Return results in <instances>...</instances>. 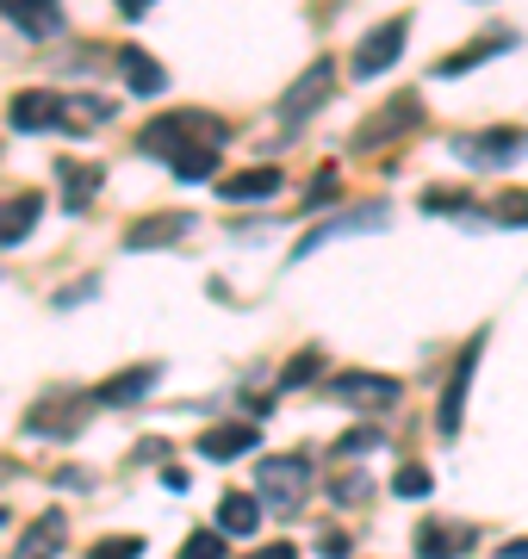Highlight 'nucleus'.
I'll list each match as a JSON object with an SVG mask.
<instances>
[{
	"label": "nucleus",
	"instance_id": "nucleus-1",
	"mask_svg": "<svg viewBox=\"0 0 528 559\" xmlns=\"http://www.w3.org/2000/svg\"><path fill=\"white\" fill-rule=\"evenodd\" d=\"M193 131H200L205 143H212V150H218L224 143V119H205V112H168V119H156V124H143V138H137V150L143 156H181V150H193Z\"/></svg>",
	"mask_w": 528,
	"mask_h": 559
},
{
	"label": "nucleus",
	"instance_id": "nucleus-2",
	"mask_svg": "<svg viewBox=\"0 0 528 559\" xmlns=\"http://www.w3.org/2000/svg\"><path fill=\"white\" fill-rule=\"evenodd\" d=\"M255 485H262V510H280L292 516L311 491V460L305 454H286V460H262L255 466Z\"/></svg>",
	"mask_w": 528,
	"mask_h": 559
},
{
	"label": "nucleus",
	"instance_id": "nucleus-3",
	"mask_svg": "<svg viewBox=\"0 0 528 559\" xmlns=\"http://www.w3.org/2000/svg\"><path fill=\"white\" fill-rule=\"evenodd\" d=\"M479 355H485V330H472L467 348H460L454 367H447L442 404H435V429H442V436H460V417H467V392H472V373H479Z\"/></svg>",
	"mask_w": 528,
	"mask_h": 559
},
{
	"label": "nucleus",
	"instance_id": "nucleus-4",
	"mask_svg": "<svg viewBox=\"0 0 528 559\" xmlns=\"http://www.w3.org/2000/svg\"><path fill=\"white\" fill-rule=\"evenodd\" d=\"M373 230H386V205H355V212H336V218H324L317 230H305V237L292 242V255H286V261H311L317 249H329V242L373 237Z\"/></svg>",
	"mask_w": 528,
	"mask_h": 559
},
{
	"label": "nucleus",
	"instance_id": "nucleus-5",
	"mask_svg": "<svg viewBox=\"0 0 528 559\" xmlns=\"http://www.w3.org/2000/svg\"><path fill=\"white\" fill-rule=\"evenodd\" d=\"M329 94H336V57H317L305 75L280 94V106H274V112H280V124H305L311 112L329 100Z\"/></svg>",
	"mask_w": 528,
	"mask_h": 559
},
{
	"label": "nucleus",
	"instance_id": "nucleus-6",
	"mask_svg": "<svg viewBox=\"0 0 528 559\" xmlns=\"http://www.w3.org/2000/svg\"><path fill=\"white\" fill-rule=\"evenodd\" d=\"M454 156L472 162V168H509L516 156H528V131L497 124V131H479V138H454Z\"/></svg>",
	"mask_w": 528,
	"mask_h": 559
},
{
	"label": "nucleus",
	"instance_id": "nucleus-7",
	"mask_svg": "<svg viewBox=\"0 0 528 559\" xmlns=\"http://www.w3.org/2000/svg\"><path fill=\"white\" fill-rule=\"evenodd\" d=\"M405 38H410V20H386V25H373V32H367V38L355 44V62H348V69H355L361 81L386 75L392 62L405 57Z\"/></svg>",
	"mask_w": 528,
	"mask_h": 559
},
{
	"label": "nucleus",
	"instance_id": "nucleus-8",
	"mask_svg": "<svg viewBox=\"0 0 528 559\" xmlns=\"http://www.w3.org/2000/svg\"><path fill=\"white\" fill-rule=\"evenodd\" d=\"M329 399L355 404V411H392V404L405 399V385L392 380V373H336L329 380Z\"/></svg>",
	"mask_w": 528,
	"mask_h": 559
},
{
	"label": "nucleus",
	"instance_id": "nucleus-9",
	"mask_svg": "<svg viewBox=\"0 0 528 559\" xmlns=\"http://www.w3.org/2000/svg\"><path fill=\"white\" fill-rule=\"evenodd\" d=\"M7 124L13 131H62L69 124V100L50 94V87H25V94L7 100Z\"/></svg>",
	"mask_w": 528,
	"mask_h": 559
},
{
	"label": "nucleus",
	"instance_id": "nucleus-10",
	"mask_svg": "<svg viewBox=\"0 0 528 559\" xmlns=\"http://www.w3.org/2000/svg\"><path fill=\"white\" fill-rule=\"evenodd\" d=\"M417 119H423L417 94H398V100H392V112H373V119L355 131V150H380V143L405 138V131H417Z\"/></svg>",
	"mask_w": 528,
	"mask_h": 559
},
{
	"label": "nucleus",
	"instance_id": "nucleus-11",
	"mask_svg": "<svg viewBox=\"0 0 528 559\" xmlns=\"http://www.w3.org/2000/svg\"><path fill=\"white\" fill-rule=\"evenodd\" d=\"M156 380H163V367H156V360H143V367H124V373L100 380L94 392H87V399H94V404H106V411H119V404H137V399H143V392H149Z\"/></svg>",
	"mask_w": 528,
	"mask_h": 559
},
{
	"label": "nucleus",
	"instance_id": "nucleus-12",
	"mask_svg": "<svg viewBox=\"0 0 528 559\" xmlns=\"http://www.w3.org/2000/svg\"><path fill=\"white\" fill-rule=\"evenodd\" d=\"M187 230H193V212H163V218H137L131 230H124V249H168V242H181Z\"/></svg>",
	"mask_w": 528,
	"mask_h": 559
},
{
	"label": "nucleus",
	"instance_id": "nucleus-13",
	"mask_svg": "<svg viewBox=\"0 0 528 559\" xmlns=\"http://www.w3.org/2000/svg\"><path fill=\"white\" fill-rule=\"evenodd\" d=\"M255 423H218V429H205L193 448H200L205 460H237V454H255Z\"/></svg>",
	"mask_w": 528,
	"mask_h": 559
},
{
	"label": "nucleus",
	"instance_id": "nucleus-14",
	"mask_svg": "<svg viewBox=\"0 0 528 559\" xmlns=\"http://www.w3.org/2000/svg\"><path fill=\"white\" fill-rule=\"evenodd\" d=\"M62 540H69V516H62V510H44V516L25 528V540H20V554L13 559H57Z\"/></svg>",
	"mask_w": 528,
	"mask_h": 559
},
{
	"label": "nucleus",
	"instance_id": "nucleus-15",
	"mask_svg": "<svg viewBox=\"0 0 528 559\" xmlns=\"http://www.w3.org/2000/svg\"><path fill=\"white\" fill-rule=\"evenodd\" d=\"M280 168H249V175H230V180H218V193H224V205H249V200H274L280 193Z\"/></svg>",
	"mask_w": 528,
	"mask_h": 559
},
{
	"label": "nucleus",
	"instance_id": "nucleus-16",
	"mask_svg": "<svg viewBox=\"0 0 528 559\" xmlns=\"http://www.w3.org/2000/svg\"><path fill=\"white\" fill-rule=\"evenodd\" d=\"M262 528V498H243V491H224L218 498V535H255Z\"/></svg>",
	"mask_w": 528,
	"mask_h": 559
},
{
	"label": "nucleus",
	"instance_id": "nucleus-17",
	"mask_svg": "<svg viewBox=\"0 0 528 559\" xmlns=\"http://www.w3.org/2000/svg\"><path fill=\"white\" fill-rule=\"evenodd\" d=\"M119 69H124V81H131V94H143V100H156L168 87V69L156 57H143V50H119Z\"/></svg>",
	"mask_w": 528,
	"mask_h": 559
},
{
	"label": "nucleus",
	"instance_id": "nucleus-18",
	"mask_svg": "<svg viewBox=\"0 0 528 559\" xmlns=\"http://www.w3.org/2000/svg\"><path fill=\"white\" fill-rule=\"evenodd\" d=\"M38 193H13V200H0V249L7 242H25L32 237V224H38Z\"/></svg>",
	"mask_w": 528,
	"mask_h": 559
},
{
	"label": "nucleus",
	"instance_id": "nucleus-19",
	"mask_svg": "<svg viewBox=\"0 0 528 559\" xmlns=\"http://www.w3.org/2000/svg\"><path fill=\"white\" fill-rule=\"evenodd\" d=\"M0 20H13L20 32H32V38H50V32H62V13H57V7H32V0H0Z\"/></svg>",
	"mask_w": 528,
	"mask_h": 559
},
{
	"label": "nucleus",
	"instance_id": "nucleus-20",
	"mask_svg": "<svg viewBox=\"0 0 528 559\" xmlns=\"http://www.w3.org/2000/svg\"><path fill=\"white\" fill-rule=\"evenodd\" d=\"M460 547H472V528H442V522L417 528V559H454Z\"/></svg>",
	"mask_w": 528,
	"mask_h": 559
},
{
	"label": "nucleus",
	"instance_id": "nucleus-21",
	"mask_svg": "<svg viewBox=\"0 0 528 559\" xmlns=\"http://www.w3.org/2000/svg\"><path fill=\"white\" fill-rule=\"evenodd\" d=\"M62 212H87V200L100 193V168H82V162H62Z\"/></svg>",
	"mask_w": 528,
	"mask_h": 559
},
{
	"label": "nucleus",
	"instance_id": "nucleus-22",
	"mask_svg": "<svg viewBox=\"0 0 528 559\" xmlns=\"http://www.w3.org/2000/svg\"><path fill=\"white\" fill-rule=\"evenodd\" d=\"M168 168H175V180H212L218 175V150H212V143H193V150H181Z\"/></svg>",
	"mask_w": 528,
	"mask_h": 559
},
{
	"label": "nucleus",
	"instance_id": "nucleus-23",
	"mask_svg": "<svg viewBox=\"0 0 528 559\" xmlns=\"http://www.w3.org/2000/svg\"><path fill=\"white\" fill-rule=\"evenodd\" d=\"M509 44H516L509 32H491V38H472L467 50H460V57H447V62H442V75H467L472 62H485L491 50H509Z\"/></svg>",
	"mask_w": 528,
	"mask_h": 559
},
{
	"label": "nucleus",
	"instance_id": "nucleus-24",
	"mask_svg": "<svg viewBox=\"0 0 528 559\" xmlns=\"http://www.w3.org/2000/svg\"><path fill=\"white\" fill-rule=\"evenodd\" d=\"M467 193H460V187H429L423 193V212L429 218H467Z\"/></svg>",
	"mask_w": 528,
	"mask_h": 559
},
{
	"label": "nucleus",
	"instance_id": "nucleus-25",
	"mask_svg": "<svg viewBox=\"0 0 528 559\" xmlns=\"http://www.w3.org/2000/svg\"><path fill=\"white\" fill-rule=\"evenodd\" d=\"M373 448H386L380 429H348V436H336V454L343 460H361V454H373Z\"/></svg>",
	"mask_w": 528,
	"mask_h": 559
},
{
	"label": "nucleus",
	"instance_id": "nucleus-26",
	"mask_svg": "<svg viewBox=\"0 0 528 559\" xmlns=\"http://www.w3.org/2000/svg\"><path fill=\"white\" fill-rule=\"evenodd\" d=\"M137 554H143L137 535H106V540H94V547H87V559H137Z\"/></svg>",
	"mask_w": 528,
	"mask_h": 559
},
{
	"label": "nucleus",
	"instance_id": "nucleus-27",
	"mask_svg": "<svg viewBox=\"0 0 528 559\" xmlns=\"http://www.w3.org/2000/svg\"><path fill=\"white\" fill-rule=\"evenodd\" d=\"M392 491H398V498H429L435 479H429L423 466H398V473H392Z\"/></svg>",
	"mask_w": 528,
	"mask_h": 559
},
{
	"label": "nucleus",
	"instance_id": "nucleus-28",
	"mask_svg": "<svg viewBox=\"0 0 528 559\" xmlns=\"http://www.w3.org/2000/svg\"><path fill=\"white\" fill-rule=\"evenodd\" d=\"M317 373H324V360H317V355H299V360L280 373V392H299V385H311Z\"/></svg>",
	"mask_w": 528,
	"mask_h": 559
},
{
	"label": "nucleus",
	"instance_id": "nucleus-29",
	"mask_svg": "<svg viewBox=\"0 0 528 559\" xmlns=\"http://www.w3.org/2000/svg\"><path fill=\"white\" fill-rule=\"evenodd\" d=\"M181 559H224V535H218V528H200V535H187Z\"/></svg>",
	"mask_w": 528,
	"mask_h": 559
},
{
	"label": "nucleus",
	"instance_id": "nucleus-30",
	"mask_svg": "<svg viewBox=\"0 0 528 559\" xmlns=\"http://www.w3.org/2000/svg\"><path fill=\"white\" fill-rule=\"evenodd\" d=\"M336 187H343V175H336V168H324V175H317V180L305 187V205H299V212H324Z\"/></svg>",
	"mask_w": 528,
	"mask_h": 559
},
{
	"label": "nucleus",
	"instance_id": "nucleus-31",
	"mask_svg": "<svg viewBox=\"0 0 528 559\" xmlns=\"http://www.w3.org/2000/svg\"><path fill=\"white\" fill-rule=\"evenodd\" d=\"M497 218H504V224H528V193H504V200H497Z\"/></svg>",
	"mask_w": 528,
	"mask_h": 559
},
{
	"label": "nucleus",
	"instance_id": "nucleus-32",
	"mask_svg": "<svg viewBox=\"0 0 528 559\" xmlns=\"http://www.w3.org/2000/svg\"><path fill=\"white\" fill-rule=\"evenodd\" d=\"M317 554H324V559H343V554H348V535H343V528H324V535H317Z\"/></svg>",
	"mask_w": 528,
	"mask_h": 559
},
{
	"label": "nucleus",
	"instance_id": "nucleus-33",
	"mask_svg": "<svg viewBox=\"0 0 528 559\" xmlns=\"http://www.w3.org/2000/svg\"><path fill=\"white\" fill-rule=\"evenodd\" d=\"M373 491V479H361V473H348L343 485H336V498H367Z\"/></svg>",
	"mask_w": 528,
	"mask_h": 559
},
{
	"label": "nucleus",
	"instance_id": "nucleus-34",
	"mask_svg": "<svg viewBox=\"0 0 528 559\" xmlns=\"http://www.w3.org/2000/svg\"><path fill=\"white\" fill-rule=\"evenodd\" d=\"M255 559H299V547H292V540H274V547H262Z\"/></svg>",
	"mask_w": 528,
	"mask_h": 559
},
{
	"label": "nucleus",
	"instance_id": "nucleus-35",
	"mask_svg": "<svg viewBox=\"0 0 528 559\" xmlns=\"http://www.w3.org/2000/svg\"><path fill=\"white\" fill-rule=\"evenodd\" d=\"M504 559H528V540H509V547H504Z\"/></svg>",
	"mask_w": 528,
	"mask_h": 559
}]
</instances>
